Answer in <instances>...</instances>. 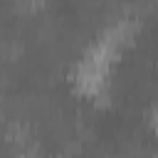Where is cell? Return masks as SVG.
Segmentation results:
<instances>
[{
  "label": "cell",
  "mask_w": 158,
  "mask_h": 158,
  "mask_svg": "<svg viewBox=\"0 0 158 158\" xmlns=\"http://www.w3.org/2000/svg\"><path fill=\"white\" fill-rule=\"evenodd\" d=\"M156 158H158V156H156Z\"/></svg>",
  "instance_id": "obj_1"
}]
</instances>
